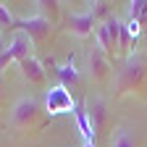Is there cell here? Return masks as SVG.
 I'll use <instances>...</instances> for the list:
<instances>
[{
	"label": "cell",
	"mask_w": 147,
	"mask_h": 147,
	"mask_svg": "<svg viewBox=\"0 0 147 147\" xmlns=\"http://www.w3.org/2000/svg\"><path fill=\"white\" fill-rule=\"evenodd\" d=\"M144 76H147V55L144 53H131L126 55L123 66L118 68L116 74V95H126V92H134L144 84Z\"/></svg>",
	"instance_id": "obj_1"
},
{
	"label": "cell",
	"mask_w": 147,
	"mask_h": 147,
	"mask_svg": "<svg viewBox=\"0 0 147 147\" xmlns=\"http://www.w3.org/2000/svg\"><path fill=\"white\" fill-rule=\"evenodd\" d=\"M121 18H116V16H110V18H105V21H100L97 24V29H95V40H97V47L108 55H116V53H121Z\"/></svg>",
	"instance_id": "obj_2"
},
{
	"label": "cell",
	"mask_w": 147,
	"mask_h": 147,
	"mask_svg": "<svg viewBox=\"0 0 147 147\" xmlns=\"http://www.w3.org/2000/svg\"><path fill=\"white\" fill-rule=\"evenodd\" d=\"M37 116H40V100L37 97H18L11 108V126L13 129H32L37 123Z\"/></svg>",
	"instance_id": "obj_3"
},
{
	"label": "cell",
	"mask_w": 147,
	"mask_h": 147,
	"mask_svg": "<svg viewBox=\"0 0 147 147\" xmlns=\"http://www.w3.org/2000/svg\"><path fill=\"white\" fill-rule=\"evenodd\" d=\"M42 102H45V113L47 116H63V113H74V110H76V102H74L71 92L66 87H61V84L45 89Z\"/></svg>",
	"instance_id": "obj_4"
},
{
	"label": "cell",
	"mask_w": 147,
	"mask_h": 147,
	"mask_svg": "<svg viewBox=\"0 0 147 147\" xmlns=\"http://www.w3.org/2000/svg\"><path fill=\"white\" fill-rule=\"evenodd\" d=\"M13 32H24V34L32 37L34 45H42V42H47V37L53 32V24L47 21V18H42V16L34 13V16H26V18H16Z\"/></svg>",
	"instance_id": "obj_5"
},
{
	"label": "cell",
	"mask_w": 147,
	"mask_h": 147,
	"mask_svg": "<svg viewBox=\"0 0 147 147\" xmlns=\"http://www.w3.org/2000/svg\"><path fill=\"white\" fill-rule=\"evenodd\" d=\"M95 26H97V18H95V13H92V8H87V11H82V13H71V16L66 18V29H68L74 37H79V40L89 37Z\"/></svg>",
	"instance_id": "obj_6"
},
{
	"label": "cell",
	"mask_w": 147,
	"mask_h": 147,
	"mask_svg": "<svg viewBox=\"0 0 147 147\" xmlns=\"http://www.w3.org/2000/svg\"><path fill=\"white\" fill-rule=\"evenodd\" d=\"M87 68H89V76L95 82H105L110 76V58L100 47H92L87 55Z\"/></svg>",
	"instance_id": "obj_7"
},
{
	"label": "cell",
	"mask_w": 147,
	"mask_h": 147,
	"mask_svg": "<svg viewBox=\"0 0 147 147\" xmlns=\"http://www.w3.org/2000/svg\"><path fill=\"white\" fill-rule=\"evenodd\" d=\"M47 66H53L55 76L61 79V87H66L68 92L79 87V68H76V63H74L71 55H68V63H63V66H55L53 61H47Z\"/></svg>",
	"instance_id": "obj_8"
},
{
	"label": "cell",
	"mask_w": 147,
	"mask_h": 147,
	"mask_svg": "<svg viewBox=\"0 0 147 147\" xmlns=\"http://www.w3.org/2000/svg\"><path fill=\"white\" fill-rule=\"evenodd\" d=\"M84 102H87V113H89L95 134L102 131L105 123H108V102H105V97H92V100H84Z\"/></svg>",
	"instance_id": "obj_9"
},
{
	"label": "cell",
	"mask_w": 147,
	"mask_h": 147,
	"mask_svg": "<svg viewBox=\"0 0 147 147\" xmlns=\"http://www.w3.org/2000/svg\"><path fill=\"white\" fill-rule=\"evenodd\" d=\"M8 50H11V55H13V61L21 63V61L32 58L34 42H32V37H29V34H24V32H13L11 42H8Z\"/></svg>",
	"instance_id": "obj_10"
},
{
	"label": "cell",
	"mask_w": 147,
	"mask_h": 147,
	"mask_svg": "<svg viewBox=\"0 0 147 147\" xmlns=\"http://www.w3.org/2000/svg\"><path fill=\"white\" fill-rule=\"evenodd\" d=\"M18 66H21V74H24V79H26L29 84H37V87L45 84L47 76H45V63H42V61H37L34 55H32V58L21 61Z\"/></svg>",
	"instance_id": "obj_11"
},
{
	"label": "cell",
	"mask_w": 147,
	"mask_h": 147,
	"mask_svg": "<svg viewBox=\"0 0 147 147\" xmlns=\"http://www.w3.org/2000/svg\"><path fill=\"white\" fill-rule=\"evenodd\" d=\"M74 118H76V126L84 137V142H92L95 144V129H92V121H89V113H87V102H76V110H74Z\"/></svg>",
	"instance_id": "obj_12"
},
{
	"label": "cell",
	"mask_w": 147,
	"mask_h": 147,
	"mask_svg": "<svg viewBox=\"0 0 147 147\" xmlns=\"http://www.w3.org/2000/svg\"><path fill=\"white\" fill-rule=\"evenodd\" d=\"M129 21H134L139 26V32H147V0L129 3Z\"/></svg>",
	"instance_id": "obj_13"
},
{
	"label": "cell",
	"mask_w": 147,
	"mask_h": 147,
	"mask_svg": "<svg viewBox=\"0 0 147 147\" xmlns=\"http://www.w3.org/2000/svg\"><path fill=\"white\" fill-rule=\"evenodd\" d=\"M110 147H137V139L131 137L126 126H118L113 134H110Z\"/></svg>",
	"instance_id": "obj_14"
},
{
	"label": "cell",
	"mask_w": 147,
	"mask_h": 147,
	"mask_svg": "<svg viewBox=\"0 0 147 147\" xmlns=\"http://www.w3.org/2000/svg\"><path fill=\"white\" fill-rule=\"evenodd\" d=\"M34 5H37V16L47 18L50 24L55 21V18H58V3H55V0H50V3H47V0H37Z\"/></svg>",
	"instance_id": "obj_15"
},
{
	"label": "cell",
	"mask_w": 147,
	"mask_h": 147,
	"mask_svg": "<svg viewBox=\"0 0 147 147\" xmlns=\"http://www.w3.org/2000/svg\"><path fill=\"white\" fill-rule=\"evenodd\" d=\"M16 26V16L8 11L5 3H0V32H5V29H13Z\"/></svg>",
	"instance_id": "obj_16"
},
{
	"label": "cell",
	"mask_w": 147,
	"mask_h": 147,
	"mask_svg": "<svg viewBox=\"0 0 147 147\" xmlns=\"http://www.w3.org/2000/svg\"><path fill=\"white\" fill-rule=\"evenodd\" d=\"M3 53H8V42H5V37H3V32H0V55Z\"/></svg>",
	"instance_id": "obj_17"
},
{
	"label": "cell",
	"mask_w": 147,
	"mask_h": 147,
	"mask_svg": "<svg viewBox=\"0 0 147 147\" xmlns=\"http://www.w3.org/2000/svg\"><path fill=\"white\" fill-rule=\"evenodd\" d=\"M82 147H95V144H92V142H84V144H82Z\"/></svg>",
	"instance_id": "obj_18"
},
{
	"label": "cell",
	"mask_w": 147,
	"mask_h": 147,
	"mask_svg": "<svg viewBox=\"0 0 147 147\" xmlns=\"http://www.w3.org/2000/svg\"><path fill=\"white\" fill-rule=\"evenodd\" d=\"M0 100H3V84H0Z\"/></svg>",
	"instance_id": "obj_19"
}]
</instances>
